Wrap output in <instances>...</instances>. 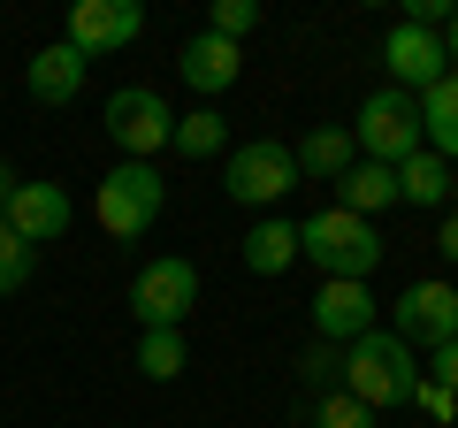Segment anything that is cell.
I'll return each mask as SVG.
<instances>
[{
    "mask_svg": "<svg viewBox=\"0 0 458 428\" xmlns=\"http://www.w3.org/2000/svg\"><path fill=\"white\" fill-rule=\"evenodd\" d=\"M298 261V222H252L245 230V268L252 276H283Z\"/></svg>",
    "mask_w": 458,
    "mask_h": 428,
    "instance_id": "19",
    "label": "cell"
},
{
    "mask_svg": "<svg viewBox=\"0 0 458 428\" xmlns=\"http://www.w3.org/2000/svg\"><path fill=\"white\" fill-rule=\"evenodd\" d=\"M31 268H38V253L23 245V237L8 230V222H0V298H16L23 283H31Z\"/></svg>",
    "mask_w": 458,
    "mask_h": 428,
    "instance_id": "22",
    "label": "cell"
},
{
    "mask_svg": "<svg viewBox=\"0 0 458 428\" xmlns=\"http://www.w3.org/2000/svg\"><path fill=\"white\" fill-rule=\"evenodd\" d=\"M291 184H298V161H291L283 138H245V146L222 153V192L237 207H276Z\"/></svg>",
    "mask_w": 458,
    "mask_h": 428,
    "instance_id": "5",
    "label": "cell"
},
{
    "mask_svg": "<svg viewBox=\"0 0 458 428\" xmlns=\"http://www.w3.org/2000/svg\"><path fill=\"white\" fill-rule=\"evenodd\" d=\"M138 31H146V8H138V0H77L62 47H77L84 62H107V54L138 47Z\"/></svg>",
    "mask_w": 458,
    "mask_h": 428,
    "instance_id": "8",
    "label": "cell"
},
{
    "mask_svg": "<svg viewBox=\"0 0 458 428\" xmlns=\"http://www.w3.org/2000/svg\"><path fill=\"white\" fill-rule=\"evenodd\" d=\"M412 99H420V146L458 168V69H443V77L428 84V92H412Z\"/></svg>",
    "mask_w": 458,
    "mask_h": 428,
    "instance_id": "15",
    "label": "cell"
},
{
    "mask_svg": "<svg viewBox=\"0 0 458 428\" xmlns=\"http://www.w3.org/2000/svg\"><path fill=\"white\" fill-rule=\"evenodd\" d=\"M375 421H382V413H367L352 390H328L321 398V428H375Z\"/></svg>",
    "mask_w": 458,
    "mask_h": 428,
    "instance_id": "24",
    "label": "cell"
},
{
    "mask_svg": "<svg viewBox=\"0 0 458 428\" xmlns=\"http://www.w3.org/2000/svg\"><path fill=\"white\" fill-rule=\"evenodd\" d=\"M344 390L360 398L367 413H390V406H412V390H420V360H412V345L405 337H390V330H367V337H352L344 345Z\"/></svg>",
    "mask_w": 458,
    "mask_h": 428,
    "instance_id": "1",
    "label": "cell"
},
{
    "mask_svg": "<svg viewBox=\"0 0 458 428\" xmlns=\"http://www.w3.org/2000/svg\"><path fill=\"white\" fill-rule=\"evenodd\" d=\"M298 261L321 268V283H367L382 268V230L344 207H321L298 222Z\"/></svg>",
    "mask_w": 458,
    "mask_h": 428,
    "instance_id": "2",
    "label": "cell"
},
{
    "mask_svg": "<svg viewBox=\"0 0 458 428\" xmlns=\"http://www.w3.org/2000/svg\"><path fill=\"white\" fill-rule=\"evenodd\" d=\"M412 406H428L436 421H458V398L443 390V382H428V375H420V390H412Z\"/></svg>",
    "mask_w": 458,
    "mask_h": 428,
    "instance_id": "25",
    "label": "cell"
},
{
    "mask_svg": "<svg viewBox=\"0 0 458 428\" xmlns=\"http://www.w3.org/2000/svg\"><path fill=\"white\" fill-rule=\"evenodd\" d=\"M451 199V161H436V153H412V161H397V207H443Z\"/></svg>",
    "mask_w": 458,
    "mask_h": 428,
    "instance_id": "18",
    "label": "cell"
},
{
    "mask_svg": "<svg viewBox=\"0 0 458 428\" xmlns=\"http://www.w3.org/2000/svg\"><path fill=\"white\" fill-rule=\"evenodd\" d=\"M291 161H298V176H321V184H336L344 168L360 161V146H352V131H306L291 146Z\"/></svg>",
    "mask_w": 458,
    "mask_h": 428,
    "instance_id": "17",
    "label": "cell"
},
{
    "mask_svg": "<svg viewBox=\"0 0 458 428\" xmlns=\"http://www.w3.org/2000/svg\"><path fill=\"white\" fill-rule=\"evenodd\" d=\"M390 337H405V345H428V352L451 345V337H458V291H451L443 276H420L405 298H397V330H390Z\"/></svg>",
    "mask_w": 458,
    "mask_h": 428,
    "instance_id": "9",
    "label": "cell"
},
{
    "mask_svg": "<svg viewBox=\"0 0 458 428\" xmlns=\"http://www.w3.org/2000/svg\"><path fill=\"white\" fill-rule=\"evenodd\" d=\"M252 23H260V0H214V16H207V31H214V39H229V47H237V39H245Z\"/></svg>",
    "mask_w": 458,
    "mask_h": 428,
    "instance_id": "23",
    "label": "cell"
},
{
    "mask_svg": "<svg viewBox=\"0 0 458 428\" xmlns=\"http://www.w3.org/2000/svg\"><path fill=\"white\" fill-rule=\"evenodd\" d=\"M443 261H458V214H443Z\"/></svg>",
    "mask_w": 458,
    "mask_h": 428,
    "instance_id": "28",
    "label": "cell"
},
{
    "mask_svg": "<svg viewBox=\"0 0 458 428\" xmlns=\"http://www.w3.org/2000/svg\"><path fill=\"white\" fill-rule=\"evenodd\" d=\"M352 146H360L367 161H382V168L412 161V153H420V99L397 92V84L367 92L360 99V123H352Z\"/></svg>",
    "mask_w": 458,
    "mask_h": 428,
    "instance_id": "4",
    "label": "cell"
},
{
    "mask_svg": "<svg viewBox=\"0 0 458 428\" xmlns=\"http://www.w3.org/2000/svg\"><path fill=\"white\" fill-rule=\"evenodd\" d=\"M161 207H168V184H161L153 161H114L99 176V192H92V214H99L107 237H146L161 222Z\"/></svg>",
    "mask_w": 458,
    "mask_h": 428,
    "instance_id": "3",
    "label": "cell"
},
{
    "mask_svg": "<svg viewBox=\"0 0 458 428\" xmlns=\"http://www.w3.org/2000/svg\"><path fill=\"white\" fill-rule=\"evenodd\" d=\"M168 146H176L183 161H214V153H229V123L214 116V107H191V116H176Z\"/></svg>",
    "mask_w": 458,
    "mask_h": 428,
    "instance_id": "20",
    "label": "cell"
},
{
    "mask_svg": "<svg viewBox=\"0 0 458 428\" xmlns=\"http://www.w3.org/2000/svg\"><path fill=\"white\" fill-rule=\"evenodd\" d=\"M176 77L191 84L199 99H222L229 84L245 77V54L229 47V39H214V31H199V39H183V54H176Z\"/></svg>",
    "mask_w": 458,
    "mask_h": 428,
    "instance_id": "13",
    "label": "cell"
},
{
    "mask_svg": "<svg viewBox=\"0 0 458 428\" xmlns=\"http://www.w3.org/2000/svg\"><path fill=\"white\" fill-rule=\"evenodd\" d=\"M168 131H176V116H168V99L153 92V84L107 92V138L123 146V161H153V153L168 146Z\"/></svg>",
    "mask_w": 458,
    "mask_h": 428,
    "instance_id": "7",
    "label": "cell"
},
{
    "mask_svg": "<svg viewBox=\"0 0 458 428\" xmlns=\"http://www.w3.org/2000/svg\"><path fill=\"white\" fill-rule=\"evenodd\" d=\"M375 330V291L367 283H321L313 291V337L321 345H352Z\"/></svg>",
    "mask_w": 458,
    "mask_h": 428,
    "instance_id": "11",
    "label": "cell"
},
{
    "mask_svg": "<svg viewBox=\"0 0 458 428\" xmlns=\"http://www.w3.org/2000/svg\"><path fill=\"white\" fill-rule=\"evenodd\" d=\"M382 62H390V84L397 92H428L443 77V31H420V23H397L382 39Z\"/></svg>",
    "mask_w": 458,
    "mask_h": 428,
    "instance_id": "12",
    "label": "cell"
},
{
    "mask_svg": "<svg viewBox=\"0 0 458 428\" xmlns=\"http://www.w3.org/2000/svg\"><path fill=\"white\" fill-rule=\"evenodd\" d=\"M183 330H138V375L146 382H176L183 375Z\"/></svg>",
    "mask_w": 458,
    "mask_h": 428,
    "instance_id": "21",
    "label": "cell"
},
{
    "mask_svg": "<svg viewBox=\"0 0 458 428\" xmlns=\"http://www.w3.org/2000/svg\"><path fill=\"white\" fill-rule=\"evenodd\" d=\"M336 207H344V214H360V222L390 214V207H397V168H382V161H352V168L336 176Z\"/></svg>",
    "mask_w": 458,
    "mask_h": 428,
    "instance_id": "16",
    "label": "cell"
},
{
    "mask_svg": "<svg viewBox=\"0 0 458 428\" xmlns=\"http://www.w3.org/2000/svg\"><path fill=\"white\" fill-rule=\"evenodd\" d=\"M451 214H458V168H451Z\"/></svg>",
    "mask_w": 458,
    "mask_h": 428,
    "instance_id": "31",
    "label": "cell"
},
{
    "mask_svg": "<svg viewBox=\"0 0 458 428\" xmlns=\"http://www.w3.org/2000/svg\"><path fill=\"white\" fill-rule=\"evenodd\" d=\"M131 306H138V330H183L199 306V268L183 253H161V261L138 268L131 283Z\"/></svg>",
    "mask_w": 458,
    "mask_h": 428,
    "instance_id": "6",
    "label": "cell"
},
{
    "mask_svg": "<svg viewBox=\"0 0 458 428\" xmlns=\"http://www.w3.org/2000/svg\"><path fill=\"white\" fill-rule=\"evenodd\" d=\"M69 222H77V207H69L62 184H16V199H8V230L23 237V245H62Z\"/></svg>",
    "mask_w": 458,
    "mask_h": 428,
    "instance_id": "10",
    "label": "cell"
},
{
    "mask_svg": "<svg viewBox=\"0 0 458 428\" xmlns=\"http://www.w3.org/2000/svg\"><path fill=\"white\" fill-rule=\"evenodd\" d=\"M443 62H451V69H458V16H451V23H443Z\"/></svg>",
    "mask_w": 458,
    "mask_h": 428,
    "instance_id": "29",
    "label": "cell"
},
{
    "mask_svg": "<svg viewBox=\"0 0 458 428\" xmlns=\"http://www.w3.org/2000/svg\"><path fill=\"white\" fill-rule=\"evenodd\" d=\"M428 382H443V390L458 398V337H451V345H436V360H428Z\"/></svg>",
    "mask_w": 458,
    "mask_h": 428,
    "instance_id": "26",
    "label": "cell"
},
{
    "mask_svg": "<svg viewBox=\"0 0 458 428\" xmlns=\"http://www.w3.org/2000/svg\"><path fill=\"white\" fill-rule=\"evenodd\" d=\"M336 367H344V352H336V345H321V337H313V352H306V375L321 382V375H336Z\"/></svg>",
    "mask_w": 458,
    "mask_h": 428,
    "instance_id": "27",
    "label": "cell"
},
{
    "mask_svg": "<svg viewBox=\"0 0 458 428\" xmlns=\"http://www.w3.org/2000/svg\"><path fill=\"white\" fill-rule=\"evenodd\" d=\"M84 77H92V62H84L77 47H62V39L38 47L31 62H23V92H31L38 107H69V99L84 92Z\"/></svg>",
    "mask_w": 458,
    "mask_h": 428,
    "instance_id": "14",
    "label": "cell"
},
{
    "mask_svg": "<svg viewBox=\"0 0 458 428\" xmlns=\"http://www.w3.org/2000/svg\"><path fill=\"white\" fill-rule=\"evenodd\" d=\"M8 199H16V168H0V222H8Z\"/></svg>",
    "mask_w": 458,
    "mask_h": 428,
    "instance_id": "30",
    "label": "cell"
}]
</instances>
